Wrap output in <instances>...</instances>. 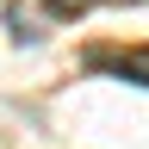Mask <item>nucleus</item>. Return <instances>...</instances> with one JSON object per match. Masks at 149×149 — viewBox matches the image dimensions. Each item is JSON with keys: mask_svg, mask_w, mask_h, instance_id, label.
Segmentation results:
<instances>
[{"mask_svg": "<svg viewBox=\"0 0 149 149\" xmlns=\"http://www.w3.org/2000/svg\"><path fill=\"white\" fill-rule=\"evenodd\" d=\"M87 62H93V68H118L124 81H137V87H149V50H143V56H137V50H130V56H106V50H93Z\"/></svg>", "mask_w": 149, "mask_h": 149, "instance_id": "f257e3e1", "label": "nucleus"}, {"mask_svg": "<svg viewBox=\"0 0 149 149\" xmlns=\"http://www.w3.org/2000/svg\"><path fill=\"white\" fill-rule=\"evenodd\" d=\"M6 25H13V44H37V37H44V31H37V19H31L25 6H6Z\"/></svg>", "mask_w": 149, "mask_h": 149, "instance_id": "f03ea898", "label": "nucleus"}, {"mask_svg": "<svg viewBox=\"0 0 149 149\" xmlns=\"http://www.w3.org/2000/svg\"><path fill=\"white\" fill-rule=\"evenodd\" d=\"M50 13L56 19H81V13H93V0H50Z\"/></svg>", "mask_w": 149, "mask_h": 149, "instance_id": "7ed1b4c3", "label": "nucleus"}]
</instances>
